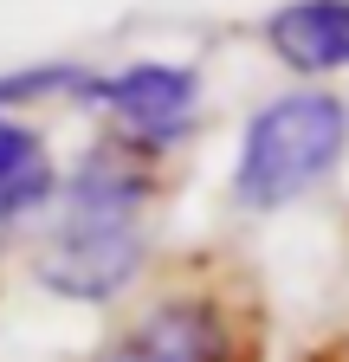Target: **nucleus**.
Listing matches in <instances>:
<instances>
[{"label":"nucleus","mask_w":349,"mask_h":362,"mask_svg":"<svg viewBox=\"0 0 349 362\" xmlns=\"http://www.w3.org/2000/svg\"><path fill=\"white\" fill-rule=\"evenodd\" d=\"M162 175L149 156L104 136L59 181V214L39 246V285L71 304H110L149 272V207Z\"/></svg>","instance_id":"1"},{"label":"nucleus","mask_w":349,"mask_h":362,"mask_svg":"<svg viewBox=\"0 0 349 362\" xmlns=\"http://www.w3.org/2000/svg\"><path fill=\"white\" fill-rule=\"evenodd\" d=\"M91 362H272L266 285L227 246L188 252L97 343Z\"/></svg>","instance_id":"2"},{"label":"nucleus","mask_w":349,"mask_h":362,"mask_svg":"<svg viewBox=\"0 0 349 362\" xmlns=\"http://www.w3.org/2000/svg\"><path fill=\"white\" fill-rule=\"evenodd\" d=\"M349 162V98L336 84H291L272 90L239 129L233 156V207L239 214H285L311 201Z\"/></svg>","instance_id":"3"},{"label":"nucleus","mask_w":349,"mask_h":362,"mask_svg":"<svg viewBox=\"0 0 349 362\" xmlns=\"http://www.w3.org/2000/svg\"><path fill=\"white\" fill-rule=\"evenodd\" d=\"M78 98H91L110 117L117 143L162 162L168 149H182L194 136V123H201V71L194 65H168V59H143V65H123L110 78H78Z\"/></svg>","instance_id":"4"},{"label":"nucleus","mask_w":349,"mask_h":362,"mask_svg":"<svg viewBox=\"0 0 349 362\" xmlns=\"http://www.w3.org/2000/svg\"><path fill=\"white\" fill-rule=\"evenodd\" d=\"M259 39L297 84L349 78V0H285L259 20Z\"/></svg>","instance_id":"5"},{"label":"nucleus","mask_w":349,"mask_h":362,"mask_svg":"<svg viewBox=\"0 0 349 362\" xmlns=\"http://www.w3.org/2000/svg\"><path fill=\"white\" fill-rule=\"evenodd\" d=\"M32 84H0V226H13V220H26V214L59 201V168H52L46 136L7 110L13 98H26Z\"/></svg>","instance_id":"6"}]
</instances>
